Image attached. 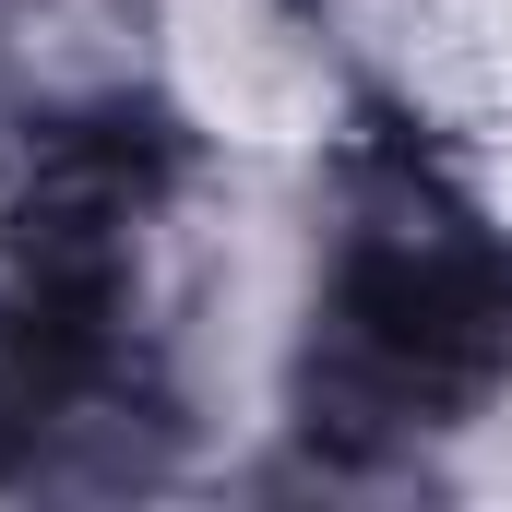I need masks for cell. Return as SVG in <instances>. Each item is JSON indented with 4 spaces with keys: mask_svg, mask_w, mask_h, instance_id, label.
<instances>
[{
    "mask_svg": "<svg viewBox=\"0 0 512 512\" xmlns=\"http://www.w3.org/2000/svg\"><path fill=\"white\" fill-rule=\"evenodd\" d=\"M167 72L227 143H310L322 131V60L274 0H167Z\"/></svg>",
    "mask_w": 512,
    "mask_h": 512,
    "instance_id": "cell-1",
    "label": "cell"
},
{
    "mask_svg": "<svg viewBox=\"0 0 512 512\" xmlns=\"http://www.w3.org/2000/svg\"><path fill=\"white\" fill-rule=\"evenodd\" d=\"M477 84H489V120L512 131V24L489 36V48H477ZM501 203H512V155H501Z\"/></svg>",
    "mask_w": 512,
    "mask_h": 512,
    "instance_id": "cell-2",
    "label": "cell"
},
{
    "mask_svg": "<svg viewBox=\"0 0 512 512\" xmlns=\"http://www.w3.org/2000/svg\"><path fill=\"white\" fill-rule=\"evenodd\" d=\"M441 12H453V36H465V48H489V36L512 24V0H441Z\"/></svg>",
    "mask_w": 512,
    "mask_h": 512,
    "instance_id": "cell-3",
    "label": "cell"
},
{
    "mask_svg": "<svg viewBox=\"0 0 512 512\" xmlns=\"http://www.w3.org/2000/svg\"><path fill=\"white\" fill-rule=\"evenodd\" d=\"M489 489H512V405H501V429H489V465H477Z\"/></svg>",
    "mask_w": 512,
    "mask_h": 512,
    "instance_id": "cell-4",
    "label": "cell"
}]
</instances>
